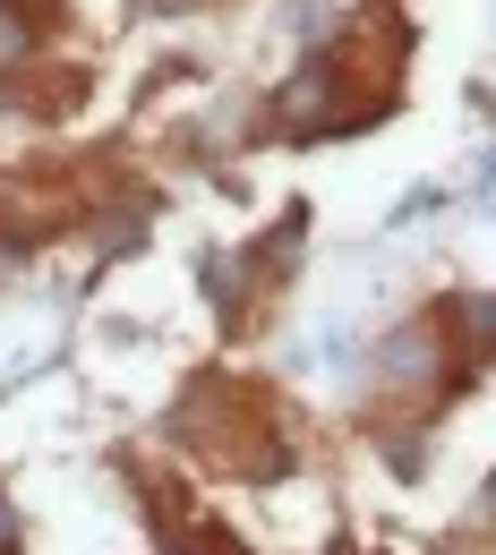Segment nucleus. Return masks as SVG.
<instances>
[{
	"label": "nucleus",
	"mask_w": 496,
	"mask_h": 555,
	"mask_svg": "<svg viewBox=\"0 0 496 555\" xmlns=\"http://www.w3.org/2000/svg\"><path fill=\"white\" fill-rule=\"evenodd\" d=\"M445 317H454L462 334H480V350H496V299H454Z\"/></svg>",
	"instance_id": "f03ea898"
},
{
	"label": "nucleus",
	"mask_w": 496,
	"mask_h": 555,
	"mask_svg": "<svg viewBox=\"0 0 496 555\" xmlns=\"http://www.w3.org/2000/svg\"><path fill=\"white\" fill-rule=\"evenodd\" d=\"M129 240H138V206H120L112 222H103V248H129Z\"/></svg>",
	"instance_id": "7ed1b4c3"
},
{
	"label": "nucleus",
	"mask_w": 496,
	"mask_h": 555,
	"mask_svg": "<svg viewBox=\"0 0 496 555\" xmlns=\"http://www.w3.org/2000/svg\"><path fill=\"white\" fill-rule=\"evenodd\" d=\"M420 359H428V334L411 325V334H394V350H385V376H394V385H411V376H420Z\"/></svg>",
	"instance_id": "f257e3e1"
},
{
	"label": "nucleus",
	"mask_w": 496,
	"mask_h": 555,
	"mask_svg": "<svg viewBox=\"0 0 496 555\" xmlns=\"http://www.w3.org/2000/svg\"><path fill=\"white\" fill-rule=\"evenodd\" d=\"M0 547H9V504H0Z\"/></svg>",
	"instance_id": "20e7f679"
}]
</instances>
